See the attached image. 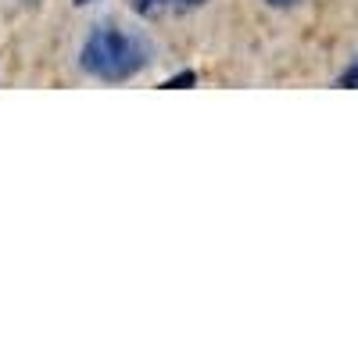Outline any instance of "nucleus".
Instances as JSON below:
<instances>
[{"label":"nucleus","instance_id":"nucleus-4","mask_svg":"<svg viewBox=\"0 0 358 358\" xmlns=\"http://www.w3.org/2000/svg\"><path fill=\"white\" fill-rule=\"evenodd\" d=\"M337 86H341V90H358V57L337 76Z\"/></svg>","mask_w":358,"mask_h":358},{"label":"nucleus","instance_id":"nucleus-2","mask_svg":"<svg viewBox=\"0 0 358 358\" xmlns=\"http://www.w3.org/2000/svg\"><path fill=\"white\" fill-rule=\"evenodd\" d=\"M208 0H129V8L140 15V18H155V15H165V11H194V8H204Z\"/></svg>","mask_w":358,"mask_h":358},{"label":"nucleus","instance_id":"nucleus-1","mask_svg":"<svg viewBox=\"0 0 358 358\" xmlns=\"http://www.w3.org/2000/svg\"><path fill=\"white\" fill-rule=\"evenodd\" d=\"M155 62L147 36L126 25H94L79 47V69L97 83H129Z\"/></svg>","mask_w":358,"mask_h":358},{"label":"nucleus","instance_id":"nucleus-5","mask_svg":"<svg viewBox=\"0 0 358 358\" xmlns=\"http://www.w3.org/2000/svg\"><path fill=\"white\" fill-rule=\"evenodd\" d=\"M268 8H276V11H287V8H294V4H301V0H265Z\"/></svg>","mask_w":358,"mask_h":358},{"label":"nucleus","instance_id":"nucleus-6","mask_svg":"<svg viewBox=\"0 0 358 358\" xmlns=\"http://www.w3.org/2000/svg\"><path fill=\"white\" fill-rule=\"evenodd\" d=\"M72 4H76V8H86V4H94V0H72Z\"/></svg>","mask_w":358,"mask_h":358},{"label":"nucleus","instance_id":"nucleus-3","mask_svg":"<svg viewBox=\"0 0 358 358\" xmlns=\"http://www.w3.org/2000/svg\"><path fill=\"white\" fill-rule=\"evenodd\" d=\"M158 86H162V90H190V86H197V72H194V69H183V72L162 79Z\"/></svg>","mask_w":358,"mask_h":358}]
</instances>
